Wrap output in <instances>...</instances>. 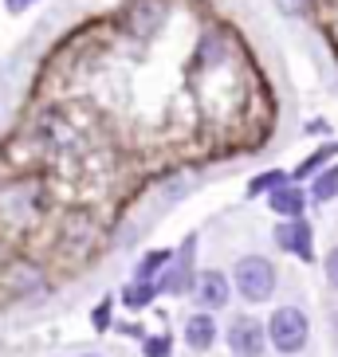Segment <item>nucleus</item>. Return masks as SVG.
<instances>
[{
    "label": "nucleus",
    "instance_id": "aec40b11",
    "mask_svg": "<svg viewBox=\"0 0 338 357\" xmlns=\"http://www.w3.org/2000/svg\"><path fill=\"white\" fill-rule=\"evenodd\" d=\"M275 4H279V12H284V16H299V12L311 8V0H275Z\"/></svg>",
    "mask_w": 338,
    "mask_h": 357
},
{
    "label": "nucleus",
    "instance_id": "dca6fc26",
    "mask_svg": "<svg viewBox=\"0 0 338 357\" xmlns=\"http://www.w3.org/2000/svg\"><path fill=\"white\" fill-rule=\"evenodd\" d=\"M284 189V173H260V177L248 185V197H260V192H275Z\"/></svg>",
    "mask_w": 338,
    "mask_h": 357
},
{
    "label": "nucleus",
    "instance_id": "412c9836",
    "mask_svg": "<svg viewBox=\"0 0 338 357\" xmlns=\"http://www.w3.org/2000/svg\"><path fill=\"white\" fill-rule=\"evenodd\" d=\"M110 326V303H98V310H95V330H106Z\"/></svg>",
    "mask_w": 338,
    "mask_h": 357
},
{
    "label": "nucleus",
    "instance_id": "b1692460",
    "mask_svg": "<svg viewBox=\"0 0 338 357\" xmlns=\"http://www.w3.org/2000/svg\"><path fill=\"white\" fill-rule=\"evenodd\" d=\"M87 357H103V354H87Z\"/></svg>",
    "mask_w": 338,
    "mask_h": 357
},
{
    "label": "nucleus",
    "instance_id": "2eb2a0df",
    "mask_svg": "<svg viewBox=\"0 0 338 357\" xmlns=\"http://www.w3.org/2000/svg\"><path fill=\"white\" fill-rule=\"evenodd\" d=\"M335 197H338V165L327 169V173L315 181V200H335Z\"/></svg>",
    "mask_w": 338,
    "mask_h": 357
},
{
    "label": "nucleus",
    "instance_id": "9d476101",
    "mask_svg": "<svg viewBox=\"0 0 338 357\" xmlns=\"http://www.w3.org/2000/svg\"><path fill=\"white\" fill-rule=\"evenodd\" d=\"M228 279H224L221 271H201L197 275V298H201V306H209V310H221L224 303H228Z\"/></svg>",
    "mask_w": 338,
    "mask_h": 357
},
{
    "label": "nucleus",
    "instance_id": "6ab92c4d",
    "mask_svg": "<svg viewBox=\"0 0 338 357\" xmlns=\"http://www.w3.org/2000/svg\"><path fill=\"white\" fill-rule=\"evenodd\" d=\"M146 357H169V337L166 334L146 337Z\"/></svg>",
    "mask_w": 338,
    "mask_h": 357
},
{
    "label": "nucleus",
    "instance_id": "6e6552de",
    "mask_svg": "<svg viewBox=\"0 0 338 357\" xmlns=\"http://www.w3.org/2000/svg\"><path fill=\"white\" fill-rule=\"evenodd\" d=\"M275 240H279V248H287L291 255H299V259H311L315 255V243H311V224L307 220H287L275 228Z\"/></svg>",
    "mask_w": 338,
    "mask_h": 357
},
{
    "label": "nucleus",
    "instance_id": "20e7f679",
    "mask_svg": "<svg viewBox=\"0 0 338 357\" xmlns=\"http://www.w3.org/2000/svg\"><path fill=\"white\" fill-rule=\"evenodd\" d=\"M166 16H169L166 0H134L126 8V16H122V24H126L134 36H154V32H161Z\"/></svg>",
    "mask_w": 338,
    "mask_h": 357
},
{
    "label": "nucleus",
    "instance_id": "423d86ee",
    "mask_svg": "<svg viewBox=\"0 0 338 357\" xmlns=\"http://www.w3.org/2000/svg\"><path fill=\"white\" fill-rule=\"evenodd\" d=\"M264 342H267V334H264V326L256 322V318H236L233 326H228V349H233L236 357H260L264 354Z\"/></svg>",
    "mask_w": 338,
    "mask_h": 357
},
{
    "label": "nucleus",
    "instance_id": "f3484780",
    "mask_svg": "<svg viewBox=\"0 0 338 357\" xmlns=\"http://www.w3.org/2000/svg\"><path fill=\"white\" fill-rule=\"evenodd\" d=\"M169 263V252H154V255H146V259L138 263V279L142 283H149V275H158L161 267Z\"/></svg>",
    "mask_w": 338,
    "mask_h": 357
},
{
    "label": "nucleus",
    "instance_id": "9b49d317",
    "mask_svg": "<svg viewBox=\"0 0 338 357\" xmlns=\"http://www.w3.org/2000/svg\"><path fill=\"white\" fill-rule=\"evenodd\" d=\"M216 342V318L209 314H189L185 318V346L189 349H209Z\"/></svg>",
    "mask_w": 338,
    "mask_h": 357
},
{
    "label": "nucleus",
    "instance_id": "ddd939ff",
    "mask_svg": "<svg viewBox=\"0 0 338 357\" xmlns=\"http://www.w3.org/2000/svg\"><path fill=\"white\" fill-rule=\"evenodd\" d=\"M189 248H193V243H185V252H181V263H177V267H173V271H169L166 279L158 283V291H166V294H181L185 287H189Z\"/></svg>",
    "mask_w": 338,
    "mask_h": 357
},
{
    "label": "nucleus",
    "instance_id": "7ed1b4c3",
    "mask_svg": "<svg viewBox=\"0 0 338 357\" xmlns=\"http://www.w3.org/2000/svg\"><path fill=\"white\" fill-rule=\"evenodd\" d=\"M43 208V197L36 185H12L0 192V220L4 224H28Z\"/></svg>",
    "mask_w": 338,
    "mask_h": 357
},
{
    "label": "nucleus",
    "instance_id": "0eeeda50",
    "mask_svg": "<svg viewBox=\"0 0 338 357\" xmlns=\"http://www.w3.org/2000/svg\"><path fill=\"white\" fill-rule=\"evenodd\" d=\"M233 55H236V43L224 32H205L201 40H197V55H193V59H197L201 71H216V67L233 63Z\"/></svg>",
    "mask_w": 338,
    "mask_h": 357
},
{
    "label": "nucleus",
    "instance_id": "f03ea898",
    "mask_svg": "<svg viewBox=\"0 0 338 357\" xmlns=\"http://www.w3.org/2000/svg\"><path fill=\"white\" fill-rule=\"evenodd\" d=\"M233 283L248 303H267L275 291V267L267 259H260V255H248V259L236 263Z\"/></svg>",
    "mask_w": 338,
    "mask_h": 357
},
{
    "label": "nucleus",
    "instance_id": "4468645a",
    "mask_svg": "<svg viewBox=\"0 0 338 357\" xmlns=\"http://www.w3.org/2000/svg\"><path fill=\"white\" fill-rule=\"evenodd\" d=\"M154 294H158V283H142V279H134L130 287H122V303H126L130 310H142V306L154 303Z\"/></svg>",
    "mask_w": 338,
    "mask_h": 357
},
{
    "label": "nucleus",
    "instance_id": "f257e3e1",
    "mask_svg": "<svg viewBox=\"0 0 338 357\" xmlns=\"http://www.w3.org/2000/svg\"><path fill=\"white\" fill-rule=\"evenodd\" d=\"M267 337L279 354H299L311 337V326H307V314L299 306H279L267 322Z\"/></svg>",
    "mask_w": 338,
    "mask_h": 357
},
{
    "label": "nucleus",
    "instance_id": "f8f14e48",
    "mask_svg": "<svg viewBox=\"0 0 338 357\" xmlns=\"http://www.w3.org/2000/svg\"><path fill=\"white\" fill-rule=\"evenodd\" d=\"M307 197L299 189H291V185H284V189L272 192V208L279 212V216H291V220H299V212H303Z\"/></svg>",
    "mask_w": 338,
    "mask_h": 357
},
{
    "label": "nucleus",
    "instance_id": "5701e85b",
    "mask_svg": "<svg viewBox=\"0 0 338 357\" xmlns=\"http://www.w3.org/2000/svg\"><path fill=\"white\" fill-rule=\"evenodd\" d=\"M4 4H8V12H24L28 4H36V0H4Z\"/></svg>",
    "mask_w": 338,
    "mask_h": 357
},
{
    "label": "nucleus",
    "instance_id": "1a4fd4ad",
    "mask_svg": "<svg viewBox=\"0 0 338 357\" xmlns=\"http://www.w3.org/2000/svg\"><path fill=\"white\" fill-rule=\"evenodd\" d=\"M4 287H8V291H16V294H28V291H36V287H43V275H40V267H36V263L12 259L8 267H4Z\"/></svg>",
    "mask_w": 338,
    "mask_h": 357
},
{
    "label": "nucleus",
    "instance_id": "39448f33",
    "mask_svg": "<svg viewBox=\"0 0 338 357\" xmlns=\"http://www.w3.org/2000/svg\"><path fill=\"white\" fill-rule=\"evenodd\" d=\"M91 240H95V220H91V212L79 208L71 212L64 220V228H59V248L71 255H87L91 252Z\"/></svg>",
    "mask_w": 338,
    "mask_h": 357
},
{
    "label": "nucleus",
    "instance_id": "4be33fe9",
    "mask_svg": "<svg viewBox=\"0 0 338 357\" xmlns=\"http://www.w3.org/2000/svg\"><path fill=\"white\" fill-rule=\"evenodd\" d=\"M327 279H330V287H338V248L327 255Z\"/></svg>",
    "mask_w": 338,
    "mask_h": 357
},
{
    "label": "nucleus",
    "instance_id": "a211bd4d",
    "mask_svg": "<svg viewBox=\"0 0 338 357\" xmlns=\"http://www.w3.org/2000/svg\"><path fill=\"white\" fill-rule=\"evenodd\" d=\"M327 158H335V146H327V149H318V153H311V158H307L303 165L295 169V177H307V173H315V169L323 165Z\"/></svg>",
    "mask_w": 338,
    "mask_h": 357
}]
</instances>
